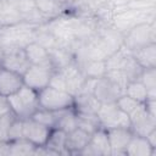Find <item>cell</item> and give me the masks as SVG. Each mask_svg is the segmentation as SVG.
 <instances>
[{"instance_id":"8992f818","label":"cell","mask_w":156,"mask_h":156,"mask_svg":"<svg viewBox=\"0 0 156 156\" xmlns=\"http://www.w3.org/2000/svg\"><path fill=\"white\" fill-rule=\"evenodd\" d=\"M54 69L44 66L30 65L28 69L23 73V84L28 88H32L35 91H40L50 84V79Z\"/></svg>"},{"instance_id":"30bf717a","label":"cell","mask_w":156,"mask_h":156,"mask_svg":"<svg viewBox=\"0 0 156 156\" xmlns=\"http://www.w3.org/2000/svg\"><path fill=\"white\" fill-rule=\"evenodd\" d=\"M61 72L62 77H63V80H65V90L71 94L73 98L79 94L80 89H82V85L85 80V77L83 76V73L80 72L78 65L76 61H73L72 63L67 65L66 67L61 68V69H57Z\"/></svg>"},{"instance_id":"f1b7e54d","label":"cell","mask_w":156,"mask_h":156,"mask_svg":"<svg viewBox=\"0 0 156 156\" xmlns=\"http://www.w3.org/2000/svg\"><path fill=\"white\" fill-rule=\"evenodd\" d=\"M77 127L88 132L89 134H93L96 129H99L100 122L96 115H87V113H77Z\"/></svg>"},{"instance_id":"1f68e13d","label":"cell","mask_w":156,"mask_h":156,"mask_svg":"<svg viewBox=\"0 0 156 156\" xmlns=\"http://www.w3.org/2000/svg\"><path fill=\"white\" fill-rule=\"evenodd\" d=\"M15 118H16V116H15V113L12 111L6 113L5 116L0 117V140L9 141L7 140L9 130H10V127H11V124H12Z\"/></svg>"},{"instance_id":"6da1fadb","label":"cell","mask_w":156,"mask_h":156,"mask_svg":"<svg viewBox=\"0 0 156 156\" xmlns=\"http://www.w3.org/2000/svg\"><path fill=\"white\" fill-rule=\"evenodd\" d=\"M155 10L156 7L147 10H135L129 7L113 9L111 26L124 34L138 24L155 21Z\"/></svg>"},{"instance_id":"e0dca14e","label":"cell","mask_w":156,"mask_h":156,"mask_svg":"<svg viewBox=\"0 0 156 156\" xmlns=\"http://www.w3.org/2000/svg\"><path fill=\"white\" fill-rule=\"evenodd\" d=\"M101 102L95 98L94 94L80 93L73 98V110L77 113L96 115Z\"/></svg>"},{"instance_id":"836d02e7","label":"cell","mask_w":156,"mask_h":156,"mask_svg":"<svg viewBox=\"0 0 156 156\" xmlns=\"http://www.w3.org/2000/svg\"><path fill=\"white\" fill-rule=\"evenodd\" d=\"M9 112H11V108H10L7 98L4 96V95H0V117L5 116Z\"/></svg>"},{"instance_id":"3957f363","label":"cell","mask_w":156,"mask_h":156,"mask_svg":"<svg viewBox=\"0 0 156 156\" xmlns=\"http://www.w3.org/2000/svg\"><path fill=\"white\" fill-rule=\"evenodd\" d=\"M152 43H156L155 21L138 24L123 34V46L129 51H134Z\"/></svg>"},{"instance_id":"7402d4cb","label":"cell","mask_w":156,"mask_h":156,"mask_svg":"<svg viewBox=\"0 0 156 156\" xmlns=\"http://www.w3.org/2000/svg\"><path fill=\"white\" fill-rule=\"evenodd\" d=\"M66 135H67L66 132L57 128H51L45 146L50 149L55 155H67V151L65 149Z\"/></svg>"},{"instance_id":"5b68a950","label":"cell","mask_w":156,"mask_h":156,"mask_svg":"<svg viewBox=\"0 0 156 156\" xmlns=\"http://www.w3.org/2000/svg\"><path fill=\"white\" fill-rule=\"evenodd\" d=\"M100 126L104 129L111 128H130V119L116 102H104L96 113Z\"/></svg>"},{"instance_id":"cb8c5ba5","label":"cell","mask_w":156,"mask_h":156,"mask_svg":"<svg viewBox=\"0 0 156 156\" xmlns=\"http://www.w3.org/2000/svg\"><path fill=\"white\" fill-rule=\"evenodd\" d=\"M116 104H117V106H118L124 113H127V115L129 116V119H130L133 116H135L136 113L141 112V111L145 108L144 102H139V101L132 99L130 96H128V95H126V94H123L122 96H119L118 100L116 101Z\"/></svg>"},{"instance_id":"7a4b0ae2","label":"cell","mask_w":156,"mask_h":156,"mask_svg":"<svg viewBox=\"0 0 156 156\" xmlns=\"http://www.w3.org/2000/svg\"><path fill=\"white\" fill-rule=\"evenodd\" d=\"M7 101L15 116L22 119L29 118L33 115V112L39 107L38 91L26 87L24 84L18 91L9 95Z\"/></svg>"},{"instance_id":"44dd1931","label":"cell","mask_w":156,"mask_h":156,"mask_svg":"<svg viewBox=\"0 0 156 156\" xmlns=\"http://www.w3.org/2000/svg\"><path fill=\"white\" fill-rule=\"evenodd\" d=\"M77 65L85 78H101L106 74L105 60H88Z\"/></svg>"},{"instance_id":"ba28073f","label":"cell","mask_w":156,"mask_h":156,"mask_svg":"<svg viewBox=\"0 0 156 156\" xmlns=\"http://www.w3.org/2000/svg\"><path fill=\"white\" fill-rule=\"evenodd\" d=\"M84 156H111V147L107 138V132L102 127L96 129L89 139L87 146L79 152Z\"/></svg>"},{"instance_id":"d4e9b609","label":"cell","mask_w":156,"mask_h":156,"mask_svg":"<svg viewBox=\"0 0 156 156\" xmlns=\"http://www.w3.org/2000/svg\"><path fill=\"white\" fill-rule=\"evenodd\" d=\"M34 2L37 9L49 18L63 13V9L57 0H34Z\"/></svg>"},{"instance_id":"4fadbf2b","label":"cell","mask_w":156,"mask_h":156,"mask_svg":"<svg viewBox=\"0 0 156 156\" xmlns=\"http://www.w3.org/2000/svg\"><path fill=\"white\" fill-rule=\"evenodd\" d=\"M23 87L22 74L0 66V95L9 96Z\"/></svg>"},{"instance_id":"603a6c76","label":"cell","mask_w":156,"mask_h":156,"mask_svg":"<svg viewBox=\"0 0 156 156\" xmlns=\"http://www.w3.org/2000/svg\"><path fill=\"white\" fill-rule=\"evenodd\" d=\"M119 69L123 72V74L126 76L127 80L129 83V82H133V80H139L140 74H141L144 68H141V66L135 61V58L133 57V55L130 52L126 57V60L123 61Z\"/></svg>"},{"instance_id":"f546056e","label":"cell","mask_w":156,"mask_h":156,"mask_svg":"<svg viewBox=\"0 0 156 156\" xmlns=\"http://www.w3.org/2000/svg\"><path fill=\"white\" fill-rule=\"evenodd\" d=\"M32 119L49 127V128H54L55 126V122H56V112L55 111H49V110H45L43 107H38L33 115L30 116Z\"/></svg>"},{"instance_id":"e575fe53","label":"cell","mask_w":156,"mask_h":156,"mask_svg":"<svg viewBox=\"0 0 156 156\" xmlns=\"http://www.w3.org/2000/svg\"><path fill=\"white\" fill-rule=\"evenodd\" d=\"M145 138H146V140L149 141V144H150L154 149H156V128H155L154 130H151Z\"/></svg>"},{"instance_id":"5bb4252c","label":"cell","mask_w":156,"mask_h":156,"mask_svg":"<svg viewBox=\"0 0 156 156\" xmlns=\"http://www.w3.org/2000/svg\"><path fill=\"white\" fill-rule=\"evenodd\" d=\"M23 49H24V52H26L27 58H28L30 65L44 66V67H49V68L54 69L49 50L45 49L43 45H40L39 43L32 40L30 43L24 45Z\"/></svg>"},{"instance_id":"2e32d148","label":"cell","mask_w":156,"mask_h":156,"mask_svg":"<svg viewBox=\"0 0 156 156\" xmlns=\"http://www.w3.org/2000/svg\"><path fill=\"white\" fill-rule=\"evenodd\" d=\"M155 128H156V117L150 116L145 108L130 118V130L135 135L146 136Z\"/></svg>"},{"instance_id":"9a60e30c","label":"cell","mask_w":156,"mask_h":156,"mask_svg":"<svg viewBox=\"0 0 156 156\" xmlns=\"http://www.w3.org/2000/svg\"><path fill=\"white\" fill-rule=\"evenodd\" d=\"M90 135L88 132L76 128L72 132L67 133L66 135V143H65V149L67 151V155H79V152L87 146L89 143Z\"/></svg>"},{"instance_id":"4316f807","label":"cell","mask_w":156,"mask_h":156,"mask_svg":"<svg viewBox=\"0 0 156 156\" xmlns=\"http://www.w3.org/2000/svg\"><path fill=\"white\" fill-rule=\"evenodd\" d=\"M35 145L24 138L9 141V155H34Z\"/></svg>"},{"instance_id":"52a82bcc","label":"cell","mask_w":156,"mask_h":156,"mask_svg":"<svg viewBox=\"0 0 156 156\" xmlns=\"http://www.w3.org/2000/svg\"><path fill=\"white\" fill-rule=\"evenodd\" d=\"M0 66L23 76V73L28 69L30 63L27 58L24 49L16 46L5 50L2 57L0 58Z\"/></svg>"},{"instance_id":"83f0119b","label":"cell","mask_w":156,"mask_h":156,"mask_svg":"<svg viewBox=\"0 0 156 156\" xmlns=\"http://www.w3.org/2000/svg\"><path fill=\"white\" fill-rule=\"evenodd\" d=\"M124 94L139 102H145L147 99V90L140 80L129 82L124 88Z\"/></svg>"},{"instance_id":"8d00e7d4","label":"cell","mask_w":156,"mask_h":156,"mask_svg":"<svg viewBox=\"0 0 156 156\" xmlns=\"http://www.w3.org/2000/svg\"><path fill=\"white\" fill-rule=\"evenodd\" d=\"M2 143H4V141H2V140H0V145H1V144H2Z\"/></svg>"},{"instance_id":"8fae6325","label":"cell","mask_w":156,"mask_h":156,"mask_svg":"<svg viewBox=\"0 0 156 156\" xmlns=\"http://www.w3.org/2000/svg\"><path fill=\"white\" fill-rule=\"evenodd\" d=\"M51 128L29 118L23 119V138L34 144L35 146L45 145Z\"/></svg>"},{"instance_id":"d6986e66","label":"cell","mask_w":156,"mask_h":156,"mask_svg":"<svg viewBox=\"0 0 156 156\" xmlns=\"http://www.w3.org/2000/svg\"><path fill=\"white\" fill-rule=\"evenodd\" d=\"M135 61L141 68H155L156 67V43L147 44L134 51H132Z\"/></svg>"},{"instance_id":"484cf974","label":"cell","mask_w":156,"mask_h":156,"mask_svg":"<svg viewBox=\"0 0 156 156\" xmlns=\"http://www.w3.org/2000/svg\"><path fill=\"white\" fill-rule=\"evenodd\" d=\"M139 80L145 85L147 90V99H156V67L144 68Z\"/></svg>"},{"instance_id":"277c9868","label":"cell","mask_w":156,"mask_h":156,"mask_svg":"<svg viewBox=\"0 0 156 156\" xmlns=\"http://www.w3.org/2000/svg\"><path fill=\"white\" fill-rule=\"evenodd\" d=\"M38 100L39 107L49 111H60L73 107V96L67 91L56 89L51 85H48L38 91Z\"/></svg>"},{"instance_id":"d590c367","label":"cell","mask_w":156,"mask_h":156,"mask_svg":"<svg viewBox=\"0 0 156 156\" xmlns=\"http://www.w3.org/2000/svg\"><path fill=\"white\" fill-rule=\"evenodd\" d=\"M4 52H5V49H4V46L0 44V58L2 57V55H4Z\"/></svg>"},{"instance_id":"d6a6232c","label":"cell","mask_w":156,"mask_h":156,"mask_svg":"<svg viewBox=\"0 0 156 156\" xmlns=\"http://www.w3.org/2000/svg\"><path fill=\"white\" fill-rule=\"evenodd\" d=\"M23 138V119L16 117L10 127L9 130V135H7V140L9 141H13L17 139Z\"/></svg>"},{"instance_id":"4dcf8cb0","label":"cell","mask_w":156,"mask_h":156,"mask_svg":"<svg viewBox=\"0 0 156 156\" xmlns=\"http://www.w3.org/2000/svg\"><path fill=\"white\" fill-rule=\"evenodd\" d=\"M7 2L17 12H20L21 16H23V15H26V13L37 9L34 0H7Z\"/></svg>"},{"instance_id":"ffe728a7","label":"cell","mask_w":156,"mask_h":156,"mask_svg":"<svg viewBox=\"0 0 156 156\" xmlns=\"http://www.w3.org/2000/svg\"><path fill=\"white\" fill-rule=\"evenodd\" d=\"M55 112H56V122L54 128L61 129L66 133H69L77 128V115L73 107L63 108Z\"/></svg>"},{"instance_id":"7c38bea8","label":"cell","mask_w":156,"mask_h":156,"mask_svg":"<svg viewBox=\"0 0 156 156\" xmlns=\"http://www.w3.org/2000/svg\"><path fill=\"white\" fill-rule=\"evenodd\" d=\"M111 147V156L126 155V147L133 136L130 128H111L106 129Z\"/></svg>"},{"instance_id":"ac0fdd59","label":"cell","mask_w":156,"mask_h":156,"mask_svg":"<svg viewBox=\"0 0 156 156\" xmlns=\"http://www.w3.org/2000/svg\"><path fill=\"white\" fill-rule=\"evenodd\" d=\"M154 156L156 155V149H154L145 136L133 134L126 147V156Z\"/></svg>"},{"instance_id":"9c48e42d","label":"cell","mask_w":156,"mask_h":156,"mask_svg":"<svg viewBox=\"0 0 156 156\" xmlns=\"http://www.w3.org/2000/svg\"><path fill=\"white\" fill-rule=\"evenodd\" d=\"M124 94V89L116 83H113L111 79H108L106 76L98 78L95 89H94V95L95 98L101 102H116L119 96Z\"/></svg>"}]
</instances>
